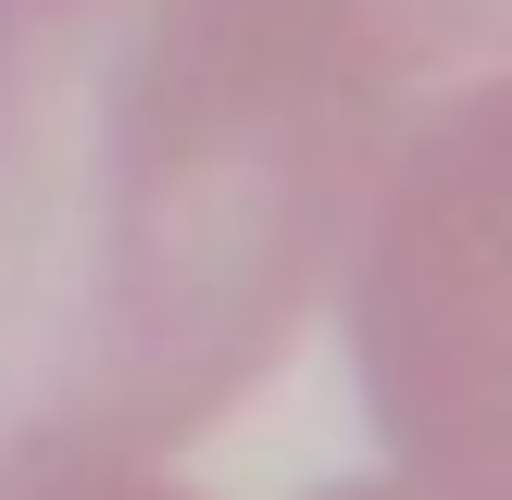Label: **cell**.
<instances>
[{
    "label": "cell",
    "mask_w": 512,
    "mask_h": 500,
    "mask_svg": "<svg viewBox=\"0 0 512 500\" xmlns=\"http://www.w3.org/2000/svg\"><path fill=\"white\" fill-rule=\"evenodd\" d=\"M500 0H0V488L138 475L300 338Z\"/></svg>",
    "instance_id": "obj_1"
},
{
    "label": "cell",
    "mask_w": 512,
    "mask_h": 500,
    "mask_svg": "<svg viewBox=\"0 0 512 500\" xmlns=\"http://www.w3.org/2000/svg\"><path fill=\"white\" fill-rule=\"evenodd\" d=\"M338 500H425V488H413V475H400V488H338Z\"/></svg>",
    "instance_id": "obj_3"
},
{
    "label": "cell",
    "mask_w": 512,
    "mask_h": 500,
    "mask_svg": "<svg viewBox=\"0 0 512 500\" xmlns=\"http://www.w3.org/2000/svg\"><path fill=\"white\" fill-rule=\"evenodd\" d=\"M0 500H188L163 475H38V488H0Z\"/></svg>",
    "instance_id": "obj_2"
}]
</instances>
